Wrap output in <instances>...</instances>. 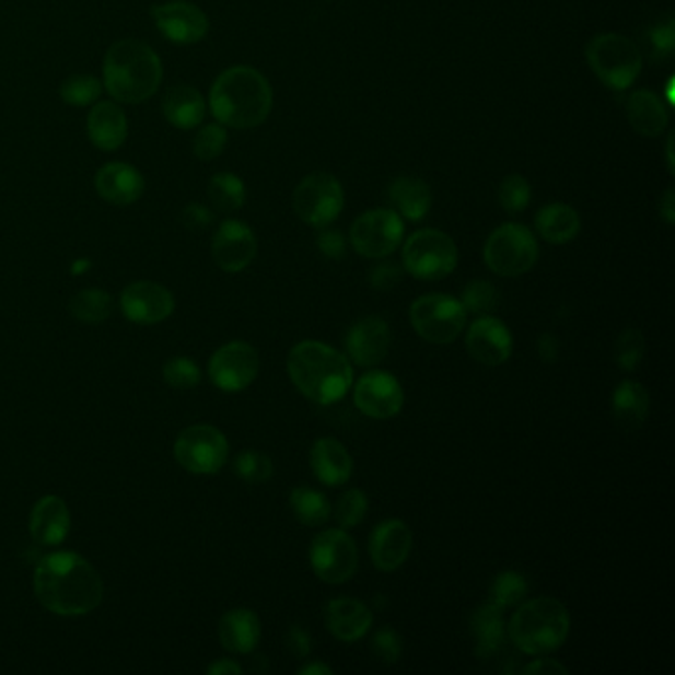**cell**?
Returning <instances> with one entry per match:
<instances>
[{"mask_svg": "<svg viewBox=\"0 0 675 675\" xmlns=\"http://www.w3.org/2000/svg\"><path fill=\"white\" fill-rule=\"evenodd\" d=\"M163 376L166 385L177 388V391H190L200 383L202 373L198 364L188 357H173L163 366Z\"/></svg>", "mask_w": 675, "mask_h": 675, "instance_id": "obj_45", "label": "cell"}, {"mask_svg": "<svg viewBox=\"0 0 675 675\" xmlns=\"http://www.w3.org/2000/svg\"><path fill=\"white\" fill-rule=\"evenodd\" d=\"M286 648L293 657L305 660L307 655L312 654V636L307 635L302 626H290V630L286 635Z\"/></svg>", "mask_w": 675, "mask_h": 675, "instance_id": "obj_51", "label": "cell"}, {"mask_svg": "<svg viewBox=\"0 0 675 675\" xmlns=\"http://www.w3.org/2000/svg\"><path fill=\"white\" fill-rule=\"evenodd\" d=\"M181 224L193 232L208 229L214 222V212L200 202H190L181 210Z\"/></svg>", "mask_w": 675, "mask_h": 675, "instance_id": "obj_49", "label": "cell"}, {"mask_svg": "<svg viewBox=\"0 0 675 675\" xmlns=\"http://www.w3.org/2000/svg\"><path fill=\"white\" fill-rule=\"evenodd\" d=\"M412 551V531L405 521L379 523L369 539V552L379 571L393 572L405 565Z\"/></svg>", "mask_w": 675, "mask_h": 675, "instance_id": "obj_21", "label": "cell"}, {"mask_svg": "<svg viewBox=\"0 0 675 675\" xmlns=\"http://www.w3.org/2000/svg\"><path fill=\"white\" fill-rule=\"evenodd\" d=\"M161 107L166 121L183 131L195 129L197 125L202 124L207 115L205 97L190 85H175L166 90Z\"/></svg>", "mask_w": 675, "mask_h": 675, "instance_id": "obj_30", "label": "cell"}, {"mask_svg": "<svg viewBox=\"0 0 675 675\" xmlns=\"http://www.w3.org/2000/svg\"><path fill=\"white\" fill-rule=\"evenodd\" d=\"M472 632L476 638V655L481 660H489L498 654L505 642V620L503 610L496 604L486 603L479 606L472 616Z\"/></svg>", "mask_w": 675, "mask_h": 675, "instance_id": "obj_33", "label": "cell"}, {"mask_svg": "<svg viewBox=\"0 0 675 675\" xmlns=\"http://www.w3.org/2000/svg\"><path fill=\"white\" fill-rule=\"evenodd\" d=\"M371 652L381 664L395 665L403 655V638L393 628L376 630L371 640Z\"/></svg>", "mask_w": 675, "mask_h": 675, "instance_id": "obj_46", "label": "cell"}, {"mask_svg": "<svg viewBox=\"0 0 675 675\" xmlns=\"http://www.w3.org/2000/svg\"><path fill=\"white\" fill-rule=\"evenodd\" d=\"M369 511V498L361 489H349L335 505V521L344 529H353L364 520Z\"/></svg>", "mask_w": 675, "mask_h": 675, "instance_id": "obj_43", "label": "cell"}, {"mask_svg": "<svg viewBox=\"0 0 675 675\" xmlns=\"http://www.w3.org/2000/svg\"><path fill=\"white\" fill-rule=\"evenodd\" d=\"M229 143V133L222 124L205 125L198 129L195 141H193V153L200 161H212L222 155Z\"/></svg>", "mask_w": 675, "mask_h": 675, "instance_id": "obj_44", "label": "cell"}, {"mask_svg": "<svg viewBox=\"0 0 675 675\" xmlns=\"http://www.w3.org/2000/svg\"><path fill=\"white\" fill-rule=\"evenodd\" d=\"M288 374L305 398L322 406L344 400L354 383L349 357L322 341H302L291 347Z\"/></svg>", "mask_w": 675, "mask_h": 675, "instance_id": "obj_2", "label": "cell"}, {"mask_svg": "<svg viewBox=\"0 0 675 675\" xmlns=\"http://www.w3.org/2000/svg\"><path fill=\"white\" fill-rule=\"evenodd\" d=\"M325 622L337 640L357 642L361 640L373 626V613L366 604L357 598H333L325 608Z\"/></svg>", "mask_w": 675, "mask_h": 675, "instance_id": "obj_24", "label": "cell"}, {"mask_svg": "<svg viewBox=\"0 0 675 675\" xmlns=\"http://www.w3.org/2000/svg\"><path fill=\"white\" fill-rule=\"evenodd\" d=\"M354 406L369 418H395L405 406V391L398 379L386 371H369L353 383Z\"/></svg>", "mask_w": 675, "mask_h": 675, "instance_id": "obj_15", "label": "cell"}, {"mask_svg": "<svg viewBox=\"0 0 675 675\" xmlns=\"http://www.w3.org/2000/svg\"><path fill=\"white\" fill-rule=\"evenodd\" d=\"M112 295L100 288L78 291L70 302V312L78 322L102 323L112 315Z\"/></svg>", "mask_w": 675, "mask_h": 675, "instance_id": "obj_36", "label": "cell"}, {"mask_svg": "<svg viewBox=\"0 0 675 675\" xmlns=\"http://www.w3.org/2000/svg\"><path fill=\"white\" fill-rule=\"evenodd\" d=\"M388 198L396 214L410 222L427 219L432 208V188L422 178L396 177L388 187Z\"/></svg>", "mask_w": 675, "mask_h": 675, "instance_id": "obj_31", "label": "cell"}, {"mask_svg": "<svg viewBox=\"0 0 675 675\" xmlns=\"http://www.w3.org/2000/svg\"><path fill=\"white\" fill-rule=\"evenodd\" d=\"M345 207L341 183L331 173H312L293 190L295 214L313 229H325L337 220Z\"/></svg>", "mask_w": 675, "mask_h": 675, "instance_id": "obj_10", "label": "cell"}, {"mask_svg": "<svg viewBox=\"0 0 675 675\" xmlns=\"http://www.w3.org/2000/svg\"><path fill=\"white\" fill-rule=\"evenodd\" d=\"M405 270L396 261H381L369 271V286L376 291L395 290Z\"/></svg>", "mask_w": 675, "mask_h": 675, "instance_id": "obj_47", "label": "cell"}, {"mask_svg": "<svg viewBox=\"0 0 675 675\" xmlns=\"http://www.w3.org/2000/svg\"><path fill=\"white\" fill-rule=\"evenodd\" d=\"M210 112L232 129H254L271 114L274 92L264 73L249 66H232L210 88Z\"/></svg>", "mask_w": 675, "mask_h": 675, "instance_id": "obj_3", "label": "cell"}, {"mask_svg": "<svg viewBox=\"0 0 675 675\" xmlns=\"http://www.w3.org/2000/svg\"><path fill=\"white\" fill-rule=\"evenodd\" d=\"M310 562L319 581L344 584L359 569V549L344 529H327L312 540Z\"/></svg>", "mask_w": 675, "mask_h": 675, "instance_id": "obj_13", "label": "cell"}, {"mask_svg": "<svg viewBox=\"0 0 675 675\" xmlns=\"http://www.w3.org/2000/svg\"><path fill=\"white\" fill-rule=\"evenodd\" d=\"M529 594L527 579L517 571L499 572L489 591V603L496 604L501 610L520 606Z\"/></svg>", "mask_w": 675, "mask_h": 675, "instance_id": "obj_37", "label": "cell"}, {"mask_svg": "<svg viewBox=\"0 0 675 675\" xmlns=\"http://www.w3.org/2000/svg\"><path fill=\"white\" fill-rule=\"evenodd\" d=\"M129 124L115 102H95L88 115V136L102 151H117L127 141Z\"/></svg>", "mask_w": 675, "mask_h": 675, "instance_id": "obj_26", "label": "cell"}, {"mask_svg": "<svg viewBox=\"0 0 675 675\" xmlns=\"http://www.w3.org/2000/svg\"><path fill=\"white\" fill-rule=\"evenodd\" d=\"M484 260L489 270L501 278H517L535 268L539 260V244L527 226L505 222L486 240Z\"/></svg>", "mask_w": 675, "mask_h": 675, "instance_id": "obj_7", "label": "cell"}, {"mask_svg": "<svg viewBox=\"0 0 675 675\" xmlns=\"http://www.w3.org/2000/svg\"><path fill=\"white\" fill-rule=\"evenodd\" d=\"M121 312L129 322L155 325L175 310V298L155 281H136L121 291Z\"/></svg>", "mask_w": 675, "mask_h": 675, "instance_id": "obj_19", "label": "cell"}, {"mask_svg": "<svg viewBox=\"0 0 675 675\" xmlns=\"http://www.w3.org/2000/svg\"><path fill=\"white\" fill-rule=\"evenodd\" d=\"M102 94H104L102 82L88 73L70 75L60 85V97L63 104L73 105V107L95 104L100 102Z\"/></svg>", "mask_w": 675, "mask_h": 675, "instance_id": "obj_38", "label": "cell"}, {"mask_svg": "<svg viewBox=\"0 0 675 675\" xmlns=\"http://www.w3.org/2000/svg\"><path fill=\"white\" fill-rule=\"evenodd\" d=\"M317 248L329 260H341L347 252V240L339 230L322 229L317 234Z\"/></svg>", "mask_w": 675, "mask_h": 675, "instance_id": "obj_50", "label": "cell"}, {"mask_svg": "<svg viewBox=\"0 0 675 675\" xmlns=\"http://www.w3.org/2000/svg\"><path fill=\"white\" fill-rule=\"evenodd\" d=\"M260 618L249 608H234L220 618V644L232 654L254 652L260 642Z\"/></svg>", "mask_w": 675, "mask_h": 675, "instance_id": "obj_28", "label": "cell"}, {"mask_svg": "<svg viewBox=\"0 0 675 675\" xmlns=\"http://www.w3.org/2000/svg\"><path fill=\"white\" fill-rule=\"evenodd\" d=\"M537 353L543 363H555L561 353V345L559 339L552 333H543L537 341Z\"/></svg>", "mask_w": 675, "mask_h": 675, "instance_id": "obj_53", "label": "cell"}, {"mask_svg": "<svg viewBox=\"0 0 675 675\" xmlns=\"http://www.w3.org/2000/svg\"><path fill=\"white\" fill-rule=\"evenodd\" d=\"M163 82V63L155 50L141 40H119L107 50L104 85L121 104H141L153 97Z\"/></svg>", "mask_w": 675, "mask_h": 675, "instance_id": "obj_4", "label": "cell"}, {"mask_svg": "<svg viewBox=\"0 0 675 675\" xmlns=\"http://www.w3.org/2000/svg\"><path fill=\"white\" fill-rule=\"evenodd\" d=\"M258 254V240L246 222L224 220L212 236V258L220 270L238 274L246 270Z\"/></svg>", "mask_w": 675, "mask_h": 675, "instance_id": "obj_17", "label": "cell"}, {"mask_svg": "<svg viewBox=\"0 0 675 675\" xmlns=\"http://www.w3.org/2000/svg\"><path fill=\"white\" fill-rule=\"evenodd\" d=\"M660 217L665 220L667 226H674L675 222V193L674 188H667L664 197L660 198Z\"/></svg>", "mask_w": 675, "mask_h": 675, "instance_id": "obj_54", "label": "cell"}, {"mask_svg": "<svg viewBox=\"0 0 675 675\" xmlns=\"http://www.w3.org/2000/svg\"><path fill=\"white\" fill-rule=\"evenodd\" d=\"M391 344L393 333L383 317H363L354 322L345 337L349 359L364 369L383 363L391 351Z\"/></svg>", "mask_w": 675, "mask_h": 675, "instance_id": "obj_20", "label": "cell"}, {"mask_svg": "<svg viewBox=\"0 0 675 675\" xmlns=\"http://www.w3.org/2000/svg\"><path fill=\"white\" fill-rule=\"evenodd\" d=\"M260 373V354L246 341H230L210 357L208 376L224 393L248 388Z\"/></svg>", "mask_w": 675, "mask_h": 675, "instance_id": "obj_14", "label": "cell"}, {"mask_svg": "<svg viewBox=\"0 0 675 675\" xmlns=\"http://www.w3.org/2000/svg\"><path fill=\"white\" fill-rule=\"evenodd\" d=\"M405 238V222L391 208L366 210L354 219L349 230V242L357 254L369 260L391 256Z\"/></svg>", "mask_w": 675, "mask_h": 675, "instance_id": "obj_12", "label": "cell"}, {"mask_svg": "<svg viewBox=\"0 0 675 675\" xmlns=\"http://www.w3.org/2000/svg\"><path fill=\"white\" fill-rule=\"evenodd\" d=\"M34 593L58 616H85L104 598V582L82 555L58 551L44 557L34 571Z\"/></svg>", "mask_w": 675, "mask_h": 675, "instance_id": "obj_1", "label": "cell"}, {"mask_svg": "<svg viewBox=\"0 0 675 675\" xmlns=\"http://www.w3.org/2000/svg\"><path fill=\"white\" fill-rule=\"evenodd\" d=\"M650 412V395L644 385L636 381H622L614 388L613 415L618 427L624 430H638L644 427Z\"/></svg>", "mask_w": 675, "mask_h": 675, "instance_id": "obj_32", "label": "cell"}, {"mask_svg": "<svg viewBox=\"0 0 675 675\" xmlns=\"http://www.w3.org/2000/svg\"><path fill=\"white\" fill-rule=\"evenodd\" d=\"M333 667H329L323 662H313V664L303 665L300 670V675H333Z\"/></svg>", "mask_w": 675, "mask_h": 675, "instance_id": "obj_56", "label": "cell"}, {"mask_svg": "<svg viewBox=\"0 0 675 675\" xmlns=\"http://www.w3.org/2000/svg\"><path fill=\"white\" fill-rule=\"evenodd\" d=\"M582 222L577 208L565 202H551L539 208L535 214V230L540 238L555 246L569 244L579 236Z\"/></svg>", "mask_w": 675, "mask_h": 675, "instance_id": "obj_29", "label": "cell"}, {"mask_svg": "<svg viewBox=\"0 0 675 675\" xmlns=\"http://www.w3.org/2000/svg\"><path fill=\"white\" fill-rule=\"evenodd\" d=\"M315 478L325 486H344L353 476V457L337 438H319L310 452Z\"/></svg>", "mask_w": 675, "mask_h": 675, "instance_id": "obj_25", "label": "cell"}, {"mask_svg": "<svg viewBox=\"0 0 675 675\" xmlns=\"http://www.w3.org/2000/svg\"><path fill=\"white\" fill-rule=\"evenodd\" d=\"M403 266L416 280H444L456 270V242L442 230H418L403 246Z\"/></svg>", "mask_w": 675, "mask_h": 675, "instance_id": "obj_8", "label": "cell"}, {"mask_svg": "<svg viewBox=\"0 0 675 675\" xmlns=\"http://www.w3.org/2000/svg\"><path fill=\"white\" fill-rule=\"evenodd\" d=\"M468 313L447 293H428L410 305V323L427 344L450 345L466 329Z\"/></svg>", "mask_w": 675, "mask_h": 675, "instance_id": "obj_9", "label": "cell"}, {"mask_svg": "<svg viewBox=\"0 0 675 675\" xmlns=\"http://www.w3.org/2000/svg\"><path fill=\"white\" fill-rule=\"evenodd\" d=\"M626 117L638 136L650 139L662 136L670 124L664 100L652 90H636L628 95Z\"/></svg>", "mask_w": 675, "mask_h": 675, "instance_id": "obj_27", "label": "cell"}, {"mask_svg": "<svg viewBox=\"0 0 675 675\" xmlns=\"http://www.w3.org/2000/svg\"><path fill=\"white\" fill-rule=\"evenodd\" d=\"M466 351L474 361L486 366L508 363L513 353V335L510 327L498 317L481 315L469 325L466 333Z\"/></svg>", "mask_w": 675, "mask_h": 675, "instance_id": "obj_18", "label": "cell"}, {"mask_svg": "<svg viewBox=\"0 0 675 675\" xmlns=\"http://www.w3.org/2000/svg\"><path fill=\"white\" fill-rule=\"evenodd\" d=\"M521 672L525 675H567L569 674V667H565L557 660L540 657V660H535V662L525 665Z\"/></svg>", "mask_w": 675, "mask_h": 675, "instance_id": "obj_52", "label": "cell"}, {"mask_svg": "<svg viewBox=\"0 0 675 675\" xmlns=\"http://www.w3.org/2000/svg\"><path fill=\"white\" fill-rule=\"evenodd\" d=\"M645 353V339L644 333L636 327H628L624 329L616 344H614V363L618 364L622 371L632 373L636 371Z\"/></svg>", "mask_w": 675, "mask_h": 675, "instance_id": "obj_39", "label": "cell"}, {"mask_svg": "<svg viewBox=\"0 0 675 675\" xmlns=\"http://www.w3.org/2000/svg\"><path fill=\"white\" fill-rule=\"evenodd\" d=\"M173 452L181 468L197 476H212L224 468L230 446L219 428L195 424L178 434Z\"/></svg>", "mask_w": 675, "mask_h": 675, "instance_id": "obj_11", "label": "cell"}, {"mask_svg": "<svg viewBox=\"0 0 675 675\" xmlns=\"http://www.w3.org/2000/svg\"><path fill=\"white\" fill-rule=\"evenodd\" d=\"M290 508L293 517L307 527L325 525L331 517V505L322 491L300 486L291 489Z\"/></svg>", "mask_w": 675, "mask_h": 675, "instance_id": "obj_34", "label": "cell"}, {"mask_svg": "<svg viewBox=\"0 0 675 675\" xmlns=\"http://www.w3.org/2000/svg\"><path fill=\"white\" fill-rule=\"evenodd\" d=\"M531 185L527 178L513 173L501 181L499 185V205L508 214H521L531 202Z\"/></svg>", "mask_w": 675, "mask_h": 675, "instance_id": "obj_41", "label": "cell"}, {"mask_svg": "<svg viewBox=\"0 0 675 675\" xmlns=\"http://www.w3.org/2000/svg\"><path fill=\"white\" fill-rule=\"evenodd\" d=\"M208 198L210 205L219 212L232 214L246 202V187L244 181L234 173H217L208 183Z\"/></svg>", "mask_w": 675, "mask_h": 675, "instance_id": "obj_35", "label": "cell"}, {"mask_svg": "<svg viewBox=\"0 0 675 675\" xmlns=\"http://www.w3.org/2000/svg\"><path fill=\"white\" fill-rule=\"evenodd\" d=\"M462 305L466 313L472 315H488L496 310L498 305V291L493 288V283L486 280L469 281L468 286L462 291Z\"/></svg>", "mask_w": 675, "mask_h": 675, "instance_id": "obj_42", "label": "cell"}, {"mask_svg": "<svg viewBox=\"0 0 675 675\" xmlns=\"http://www.w3.org/2000/svg\"><path fill=\"white\" fill-rule=\"evenodd\" d=\"M505 630L511 644L523 654H551L569 638L571 614L561 601L551 596H540L527 603L523 601L520 608L511 616Z\"/></svg>", "mask_w": 675, "mask_h": 675, "instance_id": "obj_5", "label": "cell"}, {"mask_svg": "<svg viewBox=\"0 0 675 675\" xmlns=\"http://www.w3.org/2000/svg\"><path fill=\"white\" fill-rule=\"evenodd\" d=\"M234 472L242 481L249 486L266 484L274 476V464L270 456L260 450H244L234 459Z\"/></svg>", "mask_w": 675, "mask_h": 675, "instance_id": "obj_40", "label": "cell"}, {"mask_svg": "<svg viewBox=\"0 0 675 675\" xmlns=\"http://www.w3.org/2000/svg\"><path fill=\"white\" fill-rule=\"evenodd\" d=\"M70 525H72L70 510L66 501L58 496H44L32 508L28 529H31L32 539L42 547L62 545L70 533Z\"/></svg>", "mask_w": 675, "mask_h": 675, "instance_id": "obj_23", "label": "cell"}, {"mask_svg": "<svg viewBox=\"0 0 675 675\" xmlns=\"http://www.w3.org/2000/svg\"><path fill=\"white\" fill-rule=\"evenodd\" d=\"M151 16L166 40L178 46L197 44L207 36L210 28L207 14L185 0L156 4L151 9Z\"/></svg>", "mask_w": 675, "mask_h": 675, "instance_id": "obj_16", "label": "cell"}, {"mask_svg": "<svg viewBox=\"0 0 675 675\" xmlns=\"http://www.w3.org/2000/svg\"><path fill=\"white\" fill-rule=\"evenodd\" d=\"M645 38L650 42V48L655 56H660V58L670 56L675 44L674 22H665V24H657L654 28H650L645 32Z\"/></svg>", "mask_w": 675, "mask_h": 675, "instance_id": "obj_48", "label": "cell"}, {"mask_svg": "<svg viewBox=\"0 0 675 675\" xmlns=\"http://www.w3.org/2000/svg\"><path fill=\"white\" fill-rule=\"evenodd\" d=\"M207 672L212 675L242 674V665L236 664L234 660H219V662L210 665Z\"/></svg>", "mask_w": 675, "mask_h": 675, "instance_id": "obj_55", "label": "cell"}, {"mask_svg": "<svg viewBox=\"0 0 675 675\" xmlns=\"http://www.w3.org/2000/svg\"><path fill=\"white\" fill-rule=\"evenodd\" d=\"M94 183L97 195L115 207L133 205L146 190L143 175L127 163H107L95 173Z\"/></svg>", "mask_w": 675, "mask_h": 675, "instance_id": "obj_22", "label": "cell"}, {"mask_svg": "<svg viewBox=\"0 0 675 675\" xmlns=\"http://www.w3.org/2000/svg\"><path fill=\"white\" fill-rule=\"evenodd\" d=\"M665 151H667V168H670V173H674V133L667 136Z\"/></svg>", "mask_w": 675, "mask_h": 675, "instance_id": "obj_57", "label": "cell"}, {"mask_svg": "<svg viewBox=\"0 0 675 675\" xmlns=\"http://www.w3.org/2000/svg\"><path fill=\"white\" fill-rule=\"evenodd\" d=\"M584 56L594 75L614 92L632 88L644 68L640 46L618 32H604L591 38Z\"/></svg>", "mask_w": 675, "mask_h": 675, "instance_id": "obj_6", "label": "cell"}]
</instances>
